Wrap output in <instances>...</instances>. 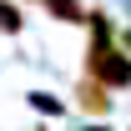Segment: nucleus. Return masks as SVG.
<instances>
[{
	"label": "nucleus",
	"instance_id": "1",
	"mask_svg": "<svg viewBox=\"0 0 131 131\" xmlns=\"http://www.w3.org/2000/svg\"><path fill=\"white\" fill-rule=\"evenodd\" d=\"M91 30H96V40H91V50H86V76H96L101 86H131V56H126V46L116 40V30H111V20L101 15V10H91Z\"/></svg>",
	"mask_w": 131,
	"mask_h": 131
},
{
	"label": "nucleus",
	"instance_id": "2",
	"mask_svg": "<svg viewBox=\"0 0 131 131\" xmlns=\"http://www.w3.org/2000/svg\"><path fill=\"white\" fill-rule=\"evenodd\" d=\"M116 101H111V86H101L96 76H86L81 86H76V111L81 116H106Z\"/></svg>",
	"mask_w": 131,
	"mask_h": 131
},
{
	"label": "nucleus",
	"instance_id": "3",
	"mask_svg": "<svg viewBox=\"0 0 131 131\" xmlns=\"http://www.w3.org/2000/svg\"><path fill=\"white\" fill-rule=\"evenodd\" d=\"M40 5H46V15H50V20H61V25H81V20L91 15L81 0H40Z\"/></svg>",
	"mask_w": 131,
	"mask_h": 131
},
{
	"label": "nucleus",
	"instance_id": "4",
	"mask_svg": "<svg viewBox=\"0 0 131 131\" xmlns=\"http://www.w3.org/2000/svg\"><path fill=\"white\" fill-rule=\"evenodd\" d=\"M20 25H25L20 5H15V0H0V30H5V35H20Z\"/></svg>",
	"mask_w": 131,
	"mask_h": 131
},
{
	"label": "nucleus",
	"instance_id": "5",
	"mask_svg": "<svg viewBox=\"0 0 131 131\" xmlns=\"http://www.w3.org/2000/svg\"><path fill=\"white\" fill-rule=\"evenodd\" d=\"M30 106H40V111H50V116L61 111V101H50V96H46V91H40V96H30Z\"/></svg>",
	"mask_w": 131,
	"mask_h": 131
}]
</instances>
